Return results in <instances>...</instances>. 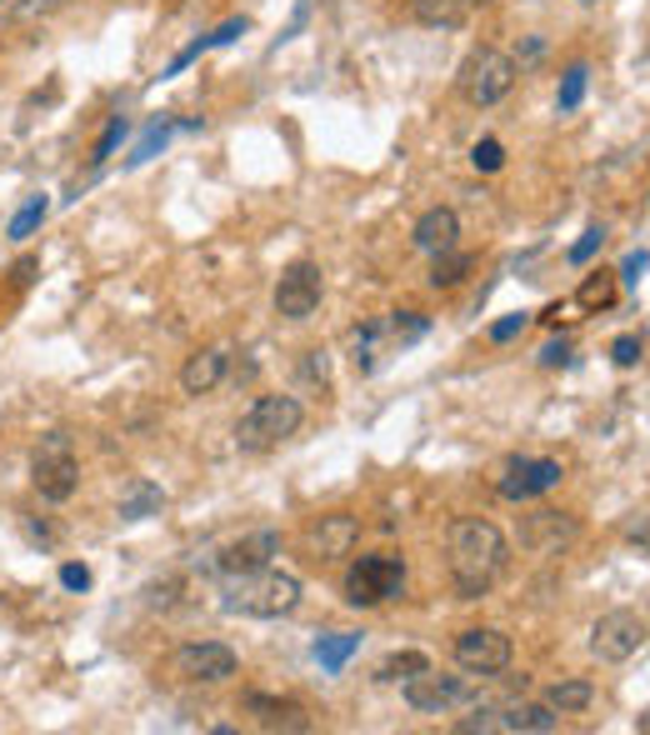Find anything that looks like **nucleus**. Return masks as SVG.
<instances>
[{
  "mask_svg": "<svg viewBox=\"0 0 650 735\" xmlns=\"http://www.w3.org/2000/svg\"><path fill=\"white\" fill-rule=\"evenodd\" d=\"M510 561V541L500 535L496 521H480V515H460L446 535V565L450 581H456L460 601H480L490 595V585L506 575Z\"/></svg>",
  "mask_w": 650,
  "mask_h": 735,
  "instance_id": "f257e3e1",
  "label": "nucleus"
},
{
  "mask_svg": "<svg viewBox=\"0 0 650 735\" xmlns=\"http://www.w3.org/2000/svg\"><path fill=\"white\" fill-rule=\"evenodd\" d=\"M226 615H250V621H280L300 605V581L290 571H276V565H260V571L230 575L226 585Z\"/></svg>",
  "mask_w": 650,
  "mask_h": 735,
  "instance_id": "f03ea898",
  "label": "nucleus"
},
{
  "mask_svg": "<svg viewBox=\"0 0 650 735\" xmlns=\"http://www.w3.org/2000/svg\"><path fill=\"white\" fill-rule=\"evenodd\" d=\"M300 425H306V405H300L296 395H256L250 411L236 421V445L250 455L276 451V445L290 441Z\"/></svg>",
  "mask_w": 650,
  "mask_h": 735,
  "instance_id": "7ed1b4c3",
  "label": "nucleus"
},
{
  "mask_svg": "<svg viewBox=\"0 0 650 735\" xmlns=\"http://www.w3.org/2000/svg\"><path fill=\"white\" fill-rule=\"evenodd\" d=\"M400 591H406V561L390 551L360 555V561L346 571V601L356 605V611H376V605L396 601Z\"/></svg>",
  "mask_w": 650,
  "mask_h": 735,
  "instance_id": "20e7f679",
  "label": "nucleus"
},
{
  "mask_svg": "<svg viewBox=\"0 0 650 735\" xmlns=\"http://www.w3.org/2000/svg\"><path fill=\"white\" fill-rule=\"evenodd\" d=\"M456 85L476 111L500 105L510 95V85H516V61H510L506 51H496V46H476V51L466 56V66H460Z\"/></svg>",
  "mask_w": 650,
  "mask_h": 735,
  "instance_id": "39448f33",
  "label": "nucleus"
},
{
  "mask_svg": "<svg viewBox=\"0 0 650 735\" xmlns=\"http://www.w3.org/2000/svg\"><path fill=\"white\" fill-rule=\"evenodd\" d=\"M30 481L46 501H70L80 485V461H76V441L66 431H50L40 435L36 445V461H30Z\"/></svg>",
  "mask_w": 650,
  "mask_h": 735,
  "instance_id": "423d86ee",
  "label": "nucleus"
},
{
  "mask_svg": "<svg viewBox=\"0 0 650 735\" xmlns=\"http://www.w3.org/2000/svg\"><path fill=\"white\" fill-rule=\"evenodd\" d=\"M476 701V685L466 675H440V671H420L406 681V705L416 715H450L460 705Z\"/></svg>",
  "mask_w": 650,
  "mask_h": 735,
  "instance_id": "0eeeda50",
  "label": "nucleus"
},
{
  "mask_svg": "<svg viewBox=\"0 0 650 735\" xmlns=\"http://www.w3.org/2000/svg\"><path fill=\"white\" fill-rule=\"evenodd\" d=\"M566 481V465L560 461H546V455H516L496 471V495L506 501H536V495L556 491Z\"/></svg>",
  "mask_w": 650,
  "mask_h": 735,
  "instance_id": "6e6552de",
  "label": "nucleus"
},
{
  "mask_svg": "<svg viewBox=\"0 0 650 735\" xmlns=\"http://www.w3.org/2000/svg\"><path fill=\"white\" fill-rule=\"evenodd\" d=\"M456 661H460V671H470V675H500V671H510V661H516V645H510V635L496 631V625H470V631L456 635Z\"/></svg>",
  "mask_w": 650,
  "mask_h": 735,
  "instance_id": "1a4fd4ad",
  "label": "nucleus"
},
{
  "mask_svg": "<svg viewBox=\"0 0 650 735\" xmlns=\"http://www.w3.org/2000/svg\"><path fill=\"white\" fill-rule=\"evenodd\" d=\"M320 295H326V275H320V265L310 261H296L280 271L276 281V315H286V321H310V315L320 311Z\"/></svg>",
  "mask_w": 650,
  "mask_h": 735,
  "instance_id": "9d476101",
  "label": "nucleus"
},
{
  "mask_svg": "<svg viewBox=\"0 0 650 735\" xmlns=\"http://www.w3.org/2000/svg\"><path fill=\"white\" fill-rule=\"evenodd\" d=\"M170 671L190 685H220L240 671V655L220 641H196V645H180V651L170 655Z\"/></svg>",
  "mask_w": 650,
  "mask_h": 735,
  "instance_id": "9b49d317",
  "label": "nucleus"
},
{
  "mask_svg": "<svg viewBox=\"0 0 650 735\" xmlns=\"http://www.w3.org/2000/svg\"><path fill=\"white\" fill-rule=\"evenodd\" d=\"M646 645V621L636 611H606L596 625H590V651L606 665H620Z\"/></svg>",
  "mask_w": 650,
  "mask_h": 735,
  "instance_id": "f8f14e48",
  "label": "nucleus"
},
{
  "mask_svg": "<svg viewBox=\"0 0 650 735\" xmlns=\"http://www.w3.org/2000/svg\"><path fill=\"white\" fill-rule=\"evenodd\" d=\"M360 541V521L356 515H316V521L306 525V535H300V545H306L310 561H340V555H350Z\"/></svg>",
  "mask_w": 650,
  "mask_h": 735,
  "instance_id": "ddd939ff",
  "label": "nucleus"
},
{
  "mask_svg": "<svg viewBox=\"0 0 650 735\" xmlns=\"http://www.w3.org/2000/svg\"><path fill=\"white\" fill-rule=\"evenodd\" d=\"M576 535H580V525L560 511H536V515H526V525H520V545L536 555H560Z\"/></svg>",
  "mask_w": 650,
  "mask_h": 735,
  "instance_id": "4468645a",
  "label": "nucleus"
},
{
  "mask_svg": "<svg viewBox=\"0 0 650 735\" xmlns=\"http://www.w3.org/2000/svg\"><path fill=\"white\" fill-rule=\"evenodd\" d=\"M270 555H280V535L276 531H256V535H240V541L220 545L216 571L220 575H246V571L270 565Z\"/></svg>",
  "mask_w": 650,
  "mask_h": 735,
  "instance_id": "2eb2a0df",
  "label": "nucleus"
},
{
  "mask_svg": "<svg viewBox=\"0 0 650 735\" xmlns=\"http://www.w3.org/2000/svg\"><path fill=\"white\" fill-rule=\"evenodd\" d=\"M226 371H230L226 345H200V351L186 355V365H180V385H186V395H210L220 381H226Z\"/></svg>",
  "mask_w": 650,
  "mask_h": 735,
  "instance_id": "dca6fc26",
  "label": "nucleus"
},
{
  "mask_svg": "<svg viewBox=\"0 0 650 735\" xmlns=\"http://www.w3.org/2000/svg\"><path fill=\"white\" fill-rule=\"evenodd\" d=\"M560 725L556 705H536V701H510L496 711V731L506 735H550Z\"/></svg>",
  "mask_w": 650,
  "mask_h": 735,
  "instance_id": "f3484780",
  "label": "nucleus"
},
{
  "mask_svg": "<svg viewBox=\"0 0 650 735\" xmlns=\"http://www.w3.org/2000/svg\"><path fill=\"white\" fill-rule=\"evenodd\" d=\"M410 241H416V251H426V255L450 251V245L460 241V215L450 211V205H436V211H426V215L416 221Z\"/></svg>",
  "mask_w": 650,
  "mask_h": 735,
  "instance_id": "a211bd4d",
  "label": "nucleus"
},
{
  "mask_svg": "<svg viewBox=\"0 0 650 735\" xmlns=\"http://www.w3.org/2000/svg\"><path fill=\"white\" fill-rule=\"evenodd\" d=\"M380 345H396V341H390L386 315H380V321H366V325H356V331H350V361H356V371H376Z\"/></svg>",
  "mask_w": 650,
  "mask_h": 735,
  "instance_id": "6ab92c4d",
  "label": "nucleus"
},
{
  "mask_svg": "<svg viewBox=\"0 0 650 735\" xmlns=\"http://www.w3.org/2000/svg\"><path fill=\"white\" fill-rule=\"evenodd\" d=\"M466 0H410V16H416L420 26H430V31H456V26H466Z\"/></svg>",
  "mask_w": 650,
  "mask_h": 735,
  "instance_id": "aec40b11",
  "label": "nucleus"
},
{
  "mask_svg": "<svg viewBox=\"0 0 650 735\" xmlns=\"http://www.w3.org/2000/svg\"><path fill=\"white\" fill-rule=\"evenodd\" d=\"M616 291H620L616 271H590L576 291V305L580 311H610V305H616Z\"/></svg>",
  "mask_w": 650,
  "mask_h": 735,
  "instance_id": "412c9836",
  "label": "nucleus"
},
{
  "mask_svg": "<svg viewBox=\"0 0 650 735\" xmlns=\"http://www.w3.org/2000/svg\"><path fill=\"white\" fill-rule=\"evenodd\" d=\"M470 265H476V255L450 245V251H440L436 261H430V285H436V291H450V285H460L470 275Z\"/></svg>",
  "mask_w": 650,
  "mask_h": 735,
  "instance_id": "4be33fe9",
  "label": "nucleus"
},
{
  "mask_svg": "<svg viewBox=\"0 0 650 735\" xmlns=\"http://www.w3.org/2000/svg\"><path fill=\"white\" fill-rule=\"evenodd\" d=\"M590 701H596V685H590V681H556V685H550V695H546V705H556L560 715L590 711Z\"/></svg>",
  "mask_w": 650,
  "mask_h": 735,
  "instance_id": "5701e85b",
  "label": "nucleus"
},
{
  "mask_svg": "<svg viewBox=\"0 0 650 735\" xmlns=\"http://www.w3.org/2000/svg\"><path fill=\"white\" fill-rule=\"evenodd\" d=\"M356 651H360V635H320V641H316L320 671H340V665H346Z\"/></svg>",
  "mask_w": 650,
  "mask_h": 735,
  "instance_id": "b1692460",
  "label": "nucleus"
},
{
  "mask_svg": "<svg viewBox=\"0 0 650 735\" xmlns=\"http://www.w3.org/2000/svg\"><path fill=\"white\" fill-rule=\"evenodd\" d=\"M46 215H50V201H46V195H30V201L20 205L16 215H10L6 235H10V241H26V235L40 231V221H46Z\"/></svg>",
  "mask_w": 650,
  "mask_h": 735,
  "instance_id": "393cba45",
  "label": "nucleus"
},
{
  "mask_svg": "<svg viewBox=\"0 0 650 735\" xmlns=\"http://www.w3.org/2000/svg\"><path fill=\"white\" fill-rule=\"evenodd\" d=\"M166 505V495L156 491V485H146V481H136L130 485V495L120 501V521H146L150 511H160Z\"/></svg>",
  "mask_w": 650,
  "mask_h": 735,
  "instance_id": "a878e982",
  "label": "nucleus"
},
{
  "mask_svg": "<svg viewBox=\"0 0 650 735\" xmlns=\"http://www.w3.org/2000/svg\"><path fill=\"white\" fill-rule=\"evenodd\" d=\"M420 671H430V661L420 651H400V655H390L386 665H380V681H410V675H420Z\"/></svg>",
  "mask_w": 650,
  "mask_h": 735,
  "instance_id": "bb28decb",
  "label": "nucleus"
},
{
  "mask_svg": "<svg viewBox=\"0 0 650 735\" xmlns=\"http://www.w3.org/2000/svg\"><path fill=\"white\" fill-rule=\"evenodd\" d=\"M586 66H570V71H566V81H560V95H556V105H560V111H576V105H580V95H586Z\"/></svg>",
  "mask_w": 650,
  "mask_h": 735,
  "instance_id": "cd10ccee",
  "label": "nucleus"
},
{
  "mask_svg": "<svg viewBox=\"0 0 650 735\" xmlns=\"http://www.w3.org/2000/svg\"><path fill=\"white\" fill-rule=\"evenodd\" d=\"M60 6H66V0H10V16L26 26V21H46V16H56Z\"/></svg>",
  "mask_w": 650,
  "mask_h": 735,
  "instance_id": "c85d7f7f",
  "label": "nucleus"
},
{
  "mask_svg": "<svg viewBox=\"0 0 650 735\" xmlns=\"http://www.w3.org/2000/svg\"><path fill=\"white\" fill-rule=\"evenodd\" d=\"M166 135H170V121H150V131L140 135V145L130 151V165H140V161H150V155L166 145Z\"/></svg>",
  "mask_w": 650,
  "mask_h": 735,
  "instance_id": "c756f323",
  "label": "nucleus"
},
{
  "mask_svg": "<svg viewBox=\"0 0 650 735\" xmlns=\"http://www.w3.org/2000/svg\"><path fill=\"white\" fill-rule=\"evenodd\" d=\"M120 135H126V121H120V115H110V125H106V131H100V141H96V155H90V161H96V165H106L110 155H116Z\"/></svg>",
  "mask_w": 650,
  "mask_h": 735,
  "instance_id": "7c9ffc66",
  "label": "nucleus"
},
{
  "mask_svg": "<svg viewBox=\"0 0 650 735\" xmlns=\"http://www.w3.org/2000/svg\"><path fill=\"white\" fill-rule=\"evenodd\" d=\"M470 161H476V171H500V165H506V145L500 141H476V151H470Z\"/></svg>",
  "mask_w": 650,
  "mask_h": 735,
  "instance_id": "2f4dec72",
  "label": "nucleus"
},
{
  "mask_svg": "<svg viewBox=\"0 0 650 735\" xmlns=\"http://www.w3.org/2000/svg\"><path fill=\"white\" fill-rule=\"evenodd\" d=\"M640 351H646V345H640V335H616V345H610V361H616L620 371H630V365L640 361Z\"/></svg>",
  "mask_w": 650,
  "mask_h": 735,
  "instance_id": "473e14b6",
  "label": "nucleus"
},
{
  "mask_svg": "<svg viewBox=\"0 0 650 735\" xmlns=\"http://www.w3.org/2000/svg\"><path fill=\"white\" fill-rule=\"evenodd\" d=\"M526 325H530V315H526V311H516V315H506V321L490 325V341L506 345V341H516V335H526Z\"/></svg>",
  "mask_w": 650,
  "mask_h": 735,
  "instance_id": "72a5a7b5",
  "label": "nucleus"
},
{
  "mask_svg": "<svg viewBox=\"0 0 650 735\" xmlns=\"http://www.w3.org/2000/svg\"><path fill=\"white\" fill-rule=\"evenodd\" d=\"M626 541L636 545L640 555H650V511H640V515H630L626 521Z\"/></svg>",
  "mask_w": 650,
  "mask_h": 735,
  "instance_id": "f704fd0d",
  "label": "nucleus"
},
{
  "mask_svg": "<svg viewBox=\"0 0 650 735\" xmlns=\"http://www.w3.org/2000/svg\"><path fill=\"white\" fill-rule=\"evenodd\" d=\"M600 245H606V231H600V225H590V231H586V235H580V241H576V245H570V261H576V265H586V261H590V255H596V251H600Z\"/></svg>",
  "mask_w": 650,
  "mask_h": 735,
  "instance_id": "c9c22d12",
  "label": "nucleus"
},
{
  "mask_svg": "<svg viewBox=\"0 0 650 735\" xmlns=\"http://www.w3.org/2000/svg\"><path fill=\"white\" fill-rule=\"evenodd\" d=\"M60 585H66V591H86V585H90V571H86V565H76V561L60 565Z\"/></svg>",
  "mask_w": 650,
  "mask_h": 735,
  "instance_id": "e433bc0d",
  "label": "nucleus"
},
{
  "mask_svg": "<svg viewBox=\"0 0 650 735\" xmlns=\"http://www.w3.org/2000/svg\"><path fill=\"white\" fill-rule=\"evenodd\" d=\"M650 265V255L646 251H630L626 255V265H620V281H640V271Z\"/></svg>",
  "mask_w": 650,
  "mask_h": 735,
  "instance_id": "4c0bfd02",
  "label": "nucleus"
},
{
  "mask_svg": "<svg viewBox=\"0 0 650 735\" xmlns=\"http://www.w3.org/2000/svg\"><path fill=\"white\" fill-rule=\"evenodd\" d=\"M540 361H546V365H566L570 361V345L566 341H550L546 351H540Z\"/></svg>",
  "mask_w": 650,
  "mask_h": 735,
  "instance_id": "58836bf2",
  "label": "nucleus"
},
{
  "mask_svg": "<svg viewBox=\"0 0 650 735\" xmlns=\"http://www.w3.org/2000/svg\"><path fill=\"white\" fill-rule=\"evenodd\" d=\"M580 6H600V0H580Z\"/></svg>",
  "mask_w": 650,
  "mask_h": 735,
  "instance_id": "ea45409f",
  "label": "nucleus"
},
{
  "mask_svg": "<svg viewBox=\"0 0 650 735\" xmlns=\"http://www.w3.org/2000/svg\"><path fill=\"white\" fill-rule=\"evenodd\" d=\"M466 6H486V0H466Z\"/></svg>",
  "mask_w": 650,
  "mask_h": 735,
  "instance_id": "a19ab883",
  "label": "nucleus"
},
{
  "mask_svg": "<svg viewBox=\"0 0 650 735\" xmlns=\"http://www.w3.org/2000/svg\"><path fill=\"white\" fill-rule=\"evenodd\" d=\"M0 6H10V0H0Z\"/></svg>",
  "mask_w": 650,
  "mask_h": 735,
  "instance_id": "79ce46f5",
  "label": "nucleus"
}]
</instances>
